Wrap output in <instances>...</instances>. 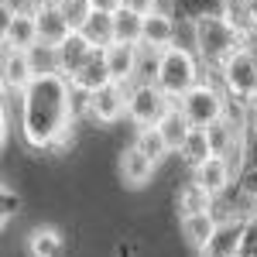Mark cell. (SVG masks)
<instances>
[{
  "label": "cell",
  "instance_id": "cell-1",
  "mask_svg": "<svg viewBox=\"0 0 257 257\" xmlns=\"http://www.w3.org/2000/svg\"><path fill=\"white\" fill-rule=\"evenodd\" d=\"M76 86L62 72H38V79L21 93V138L28 148H65L72 141Z\"/></svg>",
  "mask_w": 257,
  "mask_h": 257
},
{
  "label": "cell",
  "instance_id": "cell-2",
  "mask_svg": "<svg viewBox=\"0 0 257 257\" xmlns=\"http://www.w3.org/2000/svg\"><path fill=\"white\" fill-rule=\"evenodd\" d=\"M192 45L199 59L219 69L230 55H237L247 45V28H240L233 18H223V14H199L192 24Z\"/></svg>",
  "mask_w": 257,
  "mask_h": 257
},
{
  "label": "cell",
  "instance_id": "cell-3",
  "mask_svg": "<svg viewBox=\"0 0 257 257\" xmlns=\"http://www.w3.org/2000/svg\"><path fill=\"white\" fill-rule=\"evenodd\" d=\"M161 89L172 99H178L182 93H189L199 82V59L192 48H182V45H168L158 59V76H155Z\"/></svg>",
  "mask_w": 257,
  "mask_h": 257
},
{
  "label": "cell",
  "instance_id": "cell-4",
  "mask_svg": "<svg viewBox=\"0 0 257 257\" xmlns=\"http://www.w3.org/2000/svg\"><path fill=\"white\" fill-rule=\"evenodd\" d=\"M178 106H182L185 117L192 120V127H209V123H216L226 113V93L219 89L216 82L199 79L189 93L178 96Z\"/></svg>",
  "mask_w": 257,
  "mask_h": 257
},
{
  "label": "cell",
  "instance_id": "cell-5",
  "mask_svg": "<svg viewBox=\"0 0 257 257\" xmlns=\"http://www.w3.org/2000/svg\"><path fill=\"white\" fill-rule=\"evenodd\" d=\"M216 72H219V79H223V89H226L230 96H237L240 103H247V99L257 96V55L247 45L240 48L237 55H230Z\"/></svg>",
  "mask_w": 257,
  "mask_h": 257
},
{
  "label": "cell",
  "instance_id": "cell-6",
  "mask_svg": "<svg viewBox=\"0 0 257 257\" xmlns=\"http://www.w3.org/2000/svg\"><path fill=\"white\" fill-rule=\"evenodd\" d=\"M172 103L175 99L168 96L158 82H138V86H131V96H127V117L141 127H155Z\"/></svg>",
  "mask_w": 257,
  "mask_h": 257
},
{
  "label": "cell",
  "instance_id": "cell-7",
  "mask_svg": "<svg viewBox=\"0 0 257 257\" xmlns=\"http://www.w3.org/2000/svg\"><path fill=\"white\" fill-rule=\"evenodd\" d=\"M127 96H131V86L106 82V86H99L96 93H89L86 113H89V120H96V123H117L120 117H127Z\"/></svg>",
  "mask_w": 257,
  "mask_h": 257
},
{
  "label": "cell",
  "instance_id": "cell-8",
  "mask_svg": "<svg viewBox=\"0 0 257 257\" xmlns=\"http://www.w3.org/2000/svg\"><path fill=\"white\" fill-rule=\"evenodd\" d=\"M38 38H41V48H59L62 41L69 38L72 31H76V24L72 18L65 14V7H62L59 0L55 4H45L38 11Z\"/></svg>",
  "mask_w": 257,
  "mask_h": 257
},
{
  "label": "cell",
  "instance_id": "cell-9",
  "mask_svg": "<svg viewBox=\"0 0 257 257\" xmlns=\"http://www.w3.org/2000/svg\"><path fill=\"white\" fill-rule=\"evenodd\" d=\"M38 79V65L35 55L24 48H4V89L11 93H24L31 82Z\"/></svg>",
  "mask_w": 257,
  "mask_h": 257
},
{
  "label": "cell",
  "instance_id": "cell-10",
  "mask_svg": "<svg viewBox=\"0 0 257 257\" xmlns=\"http://www.w3.org/2000/svg\"><path fill=\"white\" fill-rule=\"evenodd\" d=\"M103 59H106V69H110V79L113 82H131L138 79V65H141V45H123V41H113L103 48Z\"/></svg>",
  "mask_w": 257,
  "mask_h": 257
},
{
  "label": "cell",
  "instance_id": "cell-11",
  "mask_svg": "<svg viewBox=\"0 0 257 257\" xmlns=\"http://www.w3.org/2000/svg\"><path fill=\"white\" fill-rule=\"evenodd\" d=\"M96 52H99V48H93L79 31H72V35L55 48V72H62V76H69V79H72V76H76V72H79V69L93 59Z\"/></svg>",
  "mask_w": 257,
  "mask_h": 257
},
{
  "label": "cell",
  "instance_id": "cell-12",
  "mask_svg": "<svg viewBox=\"0 0 257 257\" xmlns=\"http://www.w3.org/2000/svg\"><path fill=\"white\" fill-rule=\"evenodd\" d=\"M192 172H196V182L202 189H209L213 196H219V192H226L230 182H233V161L226 158V155H209V158L202 161V165H196Z\"/></svg>",
  "mask_w": 257,
  "mask_h": 257
},
{
  "label": "cell",
  "instance_id": "cell-13",
  "mask_svg": "<svg viewBox=\"0 0 257 257\" xmlns=\"http://www.w3.org/2000/svg\"><path fill=\"white\" fill-rule=\"evenodd\" d=\"M240 254H243V219L219 223V230L202 250V257H240Z\"/></svg>",
  "mask_w": 257,
  "mask_h": 257
},
{
  "label": "cell",
  "instance_id": "cell-14",
  "mask_svg": "<svg viewBox=\"0 0 257 257\" xmlns=\"http://www.w3.org/2000/svg\"><path fill=\"white\" fill-rule=\"evenodd\" d=\"M155 168H158V161H151L141 148H127L123 155H120V178H123V185H131V189H144L151 175H155Z\"/></svg>",
  "mask_w": 257,
  "mask_h": 257
},
{
  "label": "cell",
  "instance_id": "cell-15",
  "mask_svg": "<svg viewBox=\"0 0 257 257\" xmlns=\"http://www.w3.org/2000/svg\"><path fill=\"white\" fill-rule=\"evenodd\" d=\"M38 21L35 18H4V48H38Z\"/></svg>",
  "mask_w": 257,
  "mask_h": 257
},
{
  "label": "cell",
  "instance_id": "cell-16",
  "mask_svg": "<svg viewBox=\"0 0 257 257\" xmlns=\"http://www.w3.org/2000/svg\"><path fill=\"white\" fill-rule=\"evenodd\" d=\"M141 45L158 48V52H165L168 45H175V21H172V14L151 11V14L144 18V41H141Z\"/></svg>",
  "mask_w": 257,
  "mask_h": 257
},
{
  "label": "cell",
  "instance_id": "cell-17",
  "mask_svg": "<svg viewBox=\"0 0 257 257\" xmlns=\"http://www.w3.org/2000/svg\"><path fill=\"white\" fill-rule=\"evenodd\" d=\"M79 31L82 38L89 41L93 48H106V45H113V14H103V11H89L86 18L79 21Z\"/></svg>",
  "mask_w": 257,
  "mask_h": 257
},
{
  "label": "cell",
  "instance_id": "cell-18",
  "mask_svg": "<svg viewBox=\"0 0 257 257\" xmlns=\"http://www.w3.org/2000/svg\"><path fill=\"white\" fill-rule=\"evenodd\" d=\"M161 134H165V141H168V148L172 151H182V144H185V138L192 134V120L182 113V106H178V99L165 110V117L155 123Z\"/></svg>",
  "mask_w": 257,
  "mask_h": 257
},
{
  "label": "cell",
  "instance_id": "cell-19",
  "mask_svg": "<svg viewBox=\"0 0 257 257\" xmlns=\"http://www.w3.org/2000/svg\"><path fill=\"white\" fill-rule=\"evenodd\" d=\"M219 230V219L213 213H192V216H182V237L189 247L206 250V243L213 240V233Z\"/></svg>",
  "mask_w": 257,
  "mask_h": 257
},
{
  "label": "cell",
  "instance_id": "cell-20",
  "mask_svg": "<svg viewBox=\"0 0 257 257\" xmlns=\"http://www.w3.org/2000/svg\"><path fill=\"white\" fill-rule=\"evenodd\" d=\"M106 82H113V79H110V69H106L103 52H96V55H93V59H89L79 72L72 76V86H76L79 93H86V96H89V93H96L99 86H106Z\"/></svg>",
  "mask_w": 257,
  "mask_h": 257
},
{
  "label": "cell",
  "instance_id": "cell-21",
  "mask_svg": "<svg viewBox=\"0 0 257 257\" xmlns=\"http://www.w3.org/2000/svg\"><path fill=\"white\" fill-rule=\"evenodd\" d=\"M113 41H123V45H141V41H144V14L131 11V7L113 11Z\"/></svg>",
  "mask_w": 257,
  "mask_h": 257
},
{
  "label": "cell",
  "instance_id": "cell-22",
  "mask_svg": "<svg viewBox=\"0 0 257 257\" xmlns=\"http://www.w3.org/2000/svg\"><path fill=\"white\" fill-rule=\"evenodd\" d=\"M65 243H62V233L52 230V226H38L28 233V257H62Z\"/></svg>",
  "mask_w": 257,
  "mask_h": 257
},
{
  "label": "cell",
  "instance_id": "cell-23",
  "mask_svg": "<svg viewBox=\"0 0 257 257\" xmlns=\"http://www.w3.org/2000/svg\"><path fill=\"white\" fill-rule=\"evenodd\" d=\"M213 199H216V196H213L209 189H202L196 178H192V182L178 192V213H182V216H192V213H213Z\"/></svg>",
  "mask_w": 257,
  "mask_h": 257
},
{
  "label": "cell",
  "instance_id": "cell-24",
  "mask_svg": "<svg viewBox=\"0 0 257 257\" xmlns=\"http://www.w3.org/2000/svg\"><path fill=\"white\" fill-rule=\"evenodd\" d=\"M182 158H185V165H202V161L213 155V141H209V131L206 127H192V134L185 138V144H182V151H178Z\"/></svg>",
  "mask_w": 257,
  "mask_h": 257
},
{
  "label": "cell",
  "instance_id": "cell-25",
  "mask_svg": "<svg viewBox=\"0 0 257 257\" xmlns=\"http://www.w3.org/2000/svg\"><path fill=\"white\" fill-rule=\"evenodd\" d=\"M134 148H141L151 161H161L165 155H172V148H168V141L158 127H141L138 138H134Z\"/></svg>",
  "mask_w": 257,
  "mask_h": 257
},
{
  "label": "cell",
  "instance_id": "cell-26",
  "mask_svg": "<svg viewBox=\"0 0 257 257\" xmlns=\"http://www.w3.org/2000/svg\"><path fill=\"white\" fill-rule=\"evenodd\" d=\"M45 0H4V18H38Z\"/></svg>",
  "mask_w": 257,
  "mask_h": 257
},
{
  "label": "cell",
  "instance_id": "cell-27",
  "mask_svg": "<svg viewBox=\"0 0 257 257\" xmlns=\"http://www.w3.org/2000/svg\"><path fill=\"white\" fill-rule=\"evenodd\" d=\"M240 11L237 24L240 28H247V31H257V0H233Z\"/></svg>",
  "mask_w": 257,
  "mask_h": 257
},
{
  "label": "cell",
  "instance_id": "cell-28",
  "mask_svg": "<svg viewBox=\"0 0 257 257\" xmlns=\"http://www.w3.org/2000/svg\"><path fill=\"white\" fill-rule=\"evenodd\" d=\"M123 7H131V11H138V14H151V11H158V0H123Z\"/></svg>",
  "mask_w": 257,
  "mask_h": 257
},
{
  "label": "cell",
  "instance_id": "cell-29",
  "mask_svg": "<svg viewBox=\"0 0 257 257\" xmlns=\"http://www.w3.org/2000/svg\"><path fill=\"white\" fill-rule=\"evenodd\" d=\"M89 4V11H103V14H113L123 7V0H86Z\"/></svg>",
  "mask_w": 257,
  "mask_h": 257
},
{
  "label": "cell",
  "instance_id": "cell-30",
  "mask_svg": "<svg viewBox=\"0 0 257 257\" xmlns=\"http://www.w3.org/2000/svg\"><path fill=\"white\" fill-rule=\"evenodd\" d=\"M243 257H257V247H250V250H243Z\"/></svg>",
  "mask_w": 257,
  "mask_h": 257
}]
</instances>
